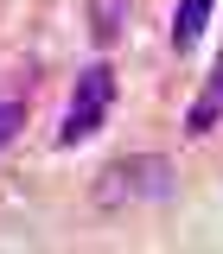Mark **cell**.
Returning a JSON list of instances; mask_svg holds the SVG:
<instances>
[{"label": "cell", "instance_id": "cell-5", "mask_svg": "<svg viewBox=\"0 0 223 254\" xmlns=\"http://www.w3.org/2000/svg\"><path fill=\"white\" fill-rule=\"evenodd\" d=\"M127 26V0H90V38L96 45H115Z\"/></svg>", "mask_w": 223, "mask_h": 254}, {"label": "cell", "instance_id": "cell-4", "mask_svg": "<svg viewBox=\"0 0 223 254\" xmlns=\"http://www.w3.org/2000/svg\"><path fill=\"white\" fill-rule=\"evenodd\" d=\"M211 6H217V0H179V13H172V51H191V45L204 38Z\"/></svg>", "mask_w": 223, "mask_h": 254}, {"label": "cell", "instance_id": "cell-1", "mask_svg": "<svg viewBox=\"0 0 223 254\" xmlns=\"http://www.w3.org/2000/svg\"><path fill=\"white\" fill-rule=\"evenodd\" d=\"M159 197H172V165L159 153H140V159H115L109 172H102V185H96V203H159Z\"/></svg>", "mask_w": 223, "mask_h": 254}, {"label": "cell", "instance_id": "cell-3", "mask_svg": "<svg viewBox=\"0 0 223 254\" xmlns=\"http://www.w3.org/2000/svg\"><path fill=\"white\" fill-rule=\"evenodd\" d=\"M223 115V51H217V70H211V83H204V95L191 102V115H185V133H211Z\"/></svg>", "mask_w": 223, "mask_h": 254}, {"label": "cell", "instance_id": "cell-6", "mask_svg": "<svg viewBox=\"0 0 223 254\" xmlns=\"http://www.w3.org/2000/svg\"><path fill=\"white\" fill-rule=\"evenodd\" d=\"M19 127H26V102H13V95H6V102H0V146H13V133H19Z\"/></svg>", "mask_w": 223, "mask_h": 254}, {"label": "cell", "instance_id": "cell-2", "mask_svg": "<svg viewBox=\"0 0 223 254\" xmlns=\"http://www.w3.org/2000/svg\"><path fill=\"white\" fill-rule=\"evenodd\" d=\"M109 108H115V70H109V64H90V70L77 76V89H70V108H64V127H58V146H83L96 127L109 121Z\"/></svg>", "mask_w": 223, "mask_h": 254}]
</instances>
